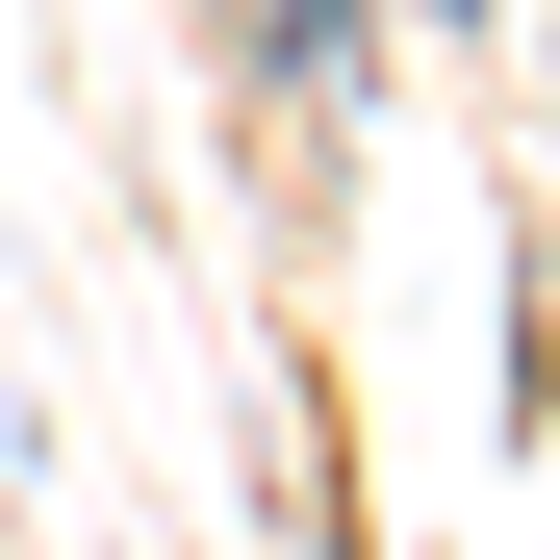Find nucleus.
<instances>
[{"label":"nucleus","instance_id":"nucleus-1","mask_svg":"<svg viewBox=\"0 0 560 560\" xmlns=\"http://www.w3.org/2000/svg\"><path fill=\"white\" fill-rule=\"evenodd\" d=\"M230 26H255L280 77H331V51H357V26H331V0H230Z\"/></svg>","mask_w":560,"mask_h":560}]
</instances>
